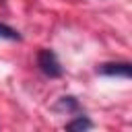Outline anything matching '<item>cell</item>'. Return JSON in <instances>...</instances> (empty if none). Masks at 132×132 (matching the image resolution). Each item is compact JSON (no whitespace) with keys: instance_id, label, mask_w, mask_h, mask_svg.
Listing matches in <instances>:
<instances>
[{"instance_id":"cell-5","label":"cell","mask_w":132,"mask_h":132,"mask_svg":"<svg viewBox=\"0 0 132 132\" xmlns=\"http://www.w3.org/2000/svg\"><path fill=\"white\" fill-rule=\"evenodd\" d=\"M0 37L2 39H10V41H21V33L12 27H8L6 23H0Z\"/></svg>"},{"instance_id":"cell-2","label":"cell","mask_w":132,"mask_h":132,"mask_svg":"<svg viewBox=\"0 0 132 132\" xmlns=\"http://www.w3.org/2000/svg\"><path fill=\"white\" fill-rule=\"evenodd\" d=\"M99 74L105 76H122V78H130V64L128 62H105L97 68Z\"/></svg>"},{"instance_id":"cell-3","label":"cell","mask_w":132,"mask_h":132,"mask_svg":"<svg viewBox=\"0 0 132 132\" xmlns=\"http://www.w3.org/2000/svg\"><path fill=\"white\" fill-rule=\"evenodd\" d=\"M56 109H62V111L70 113V111H78V109H80V105H78L76 97L68 95V97H62V99H60V101L56 103Z\"/></svg>"},{"instance_id":"cell-1","label":"cell","mask_w":132,"mask_h":132,"mask_svg":"<svg viewBox=\"0 0 132 132\" xmlns=\"http://www.w3.org/2000/svg\"><path fill=\"white\" fill-rule=\"evenodd\" d=\"M37 66H39V70H41L45 76H50V78H60L62 72H64L58 56H56L52 50H47V47H43V50L37 52Z\"/></svg>"},{"instance_id":"cell-4","label":"cell","mask_w":132,"mask_h":132,"mask_svg":"<svg viewBox=\"0 0 132 132\" xmlns=\"http://www.w3.org/2000/svg\"><path fill=\"white\" fill-rule=\"evenodd\" d=\"M66 128L68 130H87V128H93V122L87 116H76L74 120L66 122Z\"/></svg>"}]
</instances>
